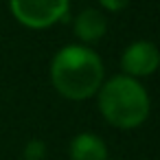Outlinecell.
Listing matches in <instances>:
<instances>
[{
  "label": "cell",
  "instance_id": "9c48e42d",
  "mask_svg": "<svg viewBox=\"0 0 160 160\" xmlns=\"http://www.w3.org/2000/svg\"><path fill=\"white\" fill-rule=\"evenodd\" d=\"M108 160H110V158H108Z\"/></svg>",
  "mask_w": 160,
  "mask_h": 160
},
{
  "label": "cell",
  "instance_id": "6da1fadb",
  "mask_svg": "<svg viewBox=\"0 0 160 160\" xmlns=\"http://www.w3.org/2000/svg\"><path fill=\"white\" fill-rule=\"evenodd\" d=\"M103 81V62L86 44H68L51 62V83L64 99L86 101L99 92Z\"/></svg>",
  "mask_w": 160,
  "mask_h": 160
},
{
  "label": "cell",
  "instance_id": "3957f363",
  "mask_svg": "<svg viewBox=\"0 0 160 160\" xmlns=\"http://www.w3.org/2000/svg\"><path fill=\"white\" fill-rule=\"evenodd\" d=\"M70 0H9L13 18L27 29H48L66 18Z\"/></svg>",
  "mask_w": 160,
  "mask_h": 160
},
{
  "label": "cell",
  "instance_id": "8992f818",
  "mask_svg": "<svg viewBox=\"0 0 160 160\" xmlns=\"http://www.w3.org/2000/svg\"><path fill=\"white\" fill-rule=\"evenodd\" d=\"M68 153H70V160H108L110 158L105 140L97 134H90V132L77 134L70 140Z\"/></svg>",
  "mask_w": 160,
  "mask_h": 160
},
{
  "label": "cell",
  "instance_id": "ba28073f",
  "mask_svg": "<svg viewBox=\"0 0 160 160\" xmlns=\"http://www.w3.org/2000/svg\"><path fill=\"white\" fill-rule=\"evenodd\" d=\"M101 2V7L105 9V11H110V13H121L127 5H129V0H99Z\"/></svg>",
  "mask_w": 160,
  "mask_h": 160
},
{
  "label": "cell",
  "instance_id": "277c9868",
  "mask_svg": "<svg viewBox=\"0 0 160 160\" xmlns=\"http://www.w3.org/2000/svg\"><path fill=\"white\" fill-rule=\"evenodd\" d=\"M121 68H123V75L132 79L149 77L160 68V48L149 40H136L123 51Z\"/></svg>",
  "mask_w": 160,
  "mask_h": 160
},
{
  "label": "cell",
  "instance_id": "52a82bcc",
  "mask_svg": "<svg viewBox=\"0 0 160 160\" xmlns=\"http://www.w3.org/2000/svg\"><path fill=\"white\" fill-rule=\"evenodd\" d=\"M24 156H27L24 160H42L46 156V145L42 140H31L24 149Z\"/></svg>",
  "mask_w": 160,
  "mask_h": 160
},
{
  "label": "cell",
  "instance_id": "7a4b0ae2",
  "mask_svg": "<svg viewBox=\"0 0 160 160\" xmlns=\"http://www.w3.org/2000/svg\"><path fill=\"white\" fill-rule=\"evenodd\" d=\"M97 101L101 116L118 129L140 127L151 110L145 86L127 75H114L105 79L97 92Z\"/></svg>",
  "mask_w": 160,
  "mask_h": 160
},
{
  "label": "cell",
  "instance_id": "5b68a950",
  "mask_svg": "<svg viewBox=\"0 0 160 160\" xmlns=\"http://www.w3.org/2000/svg\"><path fill=\"white\" fill-rule=\"evenodd\" d=\"M72 29H75V35L83 44H94L108 33V18L99 9H83L75 18Z\"/></svg>",
  "mask_w": 160,
  "mask_h": 160
}]
</instances>
